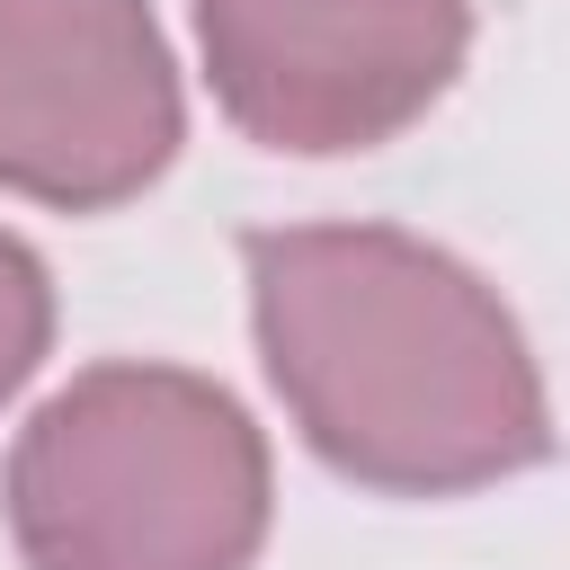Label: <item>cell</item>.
Listing matches in <instances>:
<instances>
[{
	"instance_id": "obj_1",
	"label": "cell",
	"mask_w": 570,
	"mask_h": 570,
	"mask_svg": "<svg viewBox=\"0 0 570 570\" xmlns=\"http://www.w3.org/2000/svg\"><path fill=\"white\" fill-rule=\"evenodd\" d=\"M240 267L267 383L330 472L454 499L552 454L525 330L463 258L392 223H276Z\"/></svg>"
},
{
	"instance_id": "obj_2",
	"label": "cell",
	"mask_w": 570,
	"mask_h": 570,
	"mask_svg": "<svg viewBox=\"0 0 570 570\" xmlns=\"http://www.w3.org/2000/svg\"><path fill=\"white\" fill-rule=\"evenodd\" d=\"M9 534L27 570H249L267 445L187 365H89L18 428Z\"/></svg>"
},
{
	"instance_id": "obj_3",
	"label": "cell",
	"mask_w": 570,
	"mask_h": 570,
	"mask_svg": "<svg viewBox=\"0 0 570 570\" xmlns=\"http://www.w3.org/2000/svg\"><path fill=\"white\" fill-rule=\"evenodd\" d=\"M196 45L223 116L267 151H374L419 125L463 53V0H196Z\"/></svg>"
},
{
	"instance_id": "obj_4",
	"label": "cell",
	"mask_w": 570,
	"mask_h": 570,
	"mask_svg": "<svg viewBox=\"0 0 570 570\" xmlns=\"http://www.w3.org/2000/svg\"><path fill=\"white\" fill-rule=\"evenodd\" d=\"M187 107L142 0H0V187L107 214L178 160Z\"/></svg>"
},
{
	"instance_id": "obj_5",
	"label": "cell",
	"mask_w": 570,
	"mask_h": 570,
	"mask_svg": "<svg viewBox=\"0 0 570 570\" xmlns=\"http://www.w3.org/2000/svg\"><path fill=\"white\" fill-rule=\"evenodd\" d=\"M45 338H53V285H45V258H36L27 240L0 232V401L36 374Z\"/></svg>"
}]
</instances>
